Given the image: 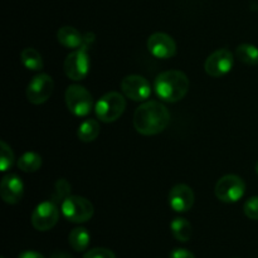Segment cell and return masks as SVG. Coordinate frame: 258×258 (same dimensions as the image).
Returning <instances> with one entry per match:
<instances>
[{
  "label": "cell",
  "instance_id": "ac0fdd59",
  "mask_svg": "<svg viewBox=\"0 0 258 258\" xmlns=\"http://www.w3.org/2000/svg\"><path fill=\"white\" fill-rule=\"evenodd\" d=\"M90 233L86 228L83 227H77V228L72 229L68 237V241H70L71 247L75 249L76 252H82L90 244Z\"/></svg>",
  "mask_w": 258,
  "mask_h": 258
},
{
  "label": "cell",
  "instance_id": "cb8c5ba5",
  "mask_svg": "<svg viewBox=\"0 0 258 258\" xmlns=\"http://www.w3.org/2000/svg\"><path fill=\"white\" fill-rule=\"evenodd\" d=\"M243 212L249 219L258 221V197H252L244 203Z\"/></svg>",
  "mask_w": 258,
  "mask_h": 258
},
{
  "label": "cell",
  "instance_id": "7c38bea8",
  "mask_svg": "<svg viewBox=\"0 0 258 258\" xmlns=\"http://www.w3.org/2000/svg\"><path fill=\"white\" fill-rule=\"evenodd\" d=\"M148 49L159 59H168L176 54V43L166 33H154L148 39Z\"/></svg>",
  "mask_w": 258,
  "mask_h": 258
},
{
  "label": "cell",
  "instance_id": "e0dca14e",
  "mask_svg": "<svg viewBox=\"0 0 258 258\" xmlns=\"http://www.w3.org/2000/svg\"><path fill=\"white\" fill-rule=\"evenodd\" d=\"M17 165L24 173H34L42 166V156L34 151H28L18 159Z\"/></svg>",
  "mask_w": 258,
  "mask_h": 258
},
{
  "label": "cell",
  "instance_id": "f1b7e54d",
  "mask_svg": "<svg viewBox=\"0 0 258 258\" xmlns=\"http://www.w3.org/2000/svg\"><path fill=\"white\" fill-rule=\"evenodd\" d=\"M50 258H72V257H71L68 253H66V252L57 251V252H54L52 256H50Z\"/></svg>",
  "mask_w": 258,
  "mask_h": 258
},
{
  "label": "cell",
  "instance_id": "9c48e42d",
  "mask_svg": "<svg viewBox=\"0 0 258 258\" xmlns=\"http://www.w3.org/2000/svg\"><path fill=\"white\" fill-rule=\"evenodd\" d=\"M87 52L88 50L78 48L67 55L64 60V73L70 80L81 81L88 75L91 62Z\"/></svg>",
  "mask_w": 258,
  "mask_h": 258
},
{
  "label": "cell",
  "instance_id": "7a4b0ae2",
  "mask_svg": "<svg viewBox=\"0 0 258 258\" xmlns=\"http://www.w3.org/2000/svg\"><path fill=\"white\" fill-rule=\"evenodd\" d=\"M156 95L165 102H178L189 91V78L181 71L171 70L160 73L154 82Z\"/></svg>",
  "mask_w": 258,
  "mask_h": 258
},
{
  "label": "cell",
  "instance_id": "277c9868",
  "mask_svg": "<svg viewBox=\"0 0 258 258\" xmlns=\"http://www.w3.org/2000/svg\"><path fill=\"white\" fill-rule=\"evenodd\" d=\"M63 217L72 223H85L93 217V206L88 199L78 196H70L60 206Z\"/></svg>",
  "mask_w": 258,
  "mask_h": 258
},
{
  "label": "cell",
  "instance_id": "9a60e30c",
  "mask_svg": "<svg viewBox=\"0 0 258 258\" xmlns=\"http://www.w3.org/2000/svg\"><path fill=\"white\" fill-rule=\"evenodd\" d=\"M57 39L63 47L78 49L83 43V35L73 27H62L57 32Z\"/></svg>",
  "mask_w": 258,
  "mask_h": 258
},
{
  "label": "cell",
  "instance_id": "5b68a950",
  "mask_svg": "<svg viewBox=\"0 0 258 258\" xmlns=\"http://www.w3.org/2000/svg\"><path fill=\"white\" fill-rule=\"evenodd\" d=\"M66 105L75 116H87L93 106L92 95L87 88L80 85H71L66 91Z\"/></svg>",
  "mask_w": 258,
  "mask_h": 258
},
{
  "label": "cell",
  "instance_id": "ba28073f",
  "mask_svg": "<svg viewBox=\"0 0 258 258\" xmlns=\"http://www.w3.org/2000/svg\"><path fill=\"white\" fill-rule=\"evenodd\" d=\"M59 219V209L54 202H43L38 204L32 213V224L37 231L52 229Z\"/></svg>",
  "mask_w": 258,
  "mask_h": 258
},
{
  "label": "cell",
  "instance_id": "d4e9b609",
  "mask_svg": "<svg viewBox=\"0 0 258 258\" xmlns=\"http://www.w3.org/2000/svg\"><path fill=\"white\" fill-rule=\"evenodd\" d=\"M83 258H116L115 253L107 248H92L83 256Z\"/></svg>",
  "mask_w": 258,
  "mask_h": 258
},
{
  "label": "cell",
  "instance_id": "d6986e66",
  "mask_svg": "<svg viewBox=\"0 0 258 258\" xmlns=\"http://www.w3.org/2000/svg\"><path fill=\"white\" fill-rule=\"evenodd\" d=\"M98 135H100V125L93 118L83 121L77 131L78 139L83 143H91V141L96 140Z\"/></svg>",
  "mask_w": 258,
  "mask_h": 258
},
{
  "label": "cell",
  "instance_id": "f546056e",
  "mask_svg": "<svg viewBox=\"0 0 258 258\" xmlns=\"http://www.w3.org/2000/svg\"><path fill=\"white\" fill-rule=\"evenodd\" d=\"M256 171H257V174H258V163H257V165H256Z\"/></svg>",
  "mask_w": 258,
  "mask_h": 258
},
{
  "label": "cell",
  "instance_id": "3957f363",
  "mask_svg": "<svg viewBox=\"0 0 258 258\" xmlns=\"http://www.w3.org/2000/svg\"><path fill=\"white\" fill-rule=\"evenodd\" d=\"M126 108V101L121 93L108 92L97 101L95 112L102 122L110 123L117 120Z\"/></svg>",
  "mask_w": 258,
  "mask_h": 258
},
{
  "label": "cell",
  "instance_id": "4fadbf2b",
  "mask_svg": "<svg viewBox=\"0 0 258 258\" xmlns=\"http://www.w3.org/2000/svg\"><path fill=\"white\" fill-rule=\"evenodd\" d=\"M24 193V184L15 174H8L0 183V196L8 204H17L22 201Z\"/></svg>",
  "mask_w": 258,
  "mask_h": 258
},
{
  "label": "cell",
  "instance_id": "484cf974",
  "mask_svg": "<svg viewBox=\"0 0 258 258\" xmlns=\"http://www.w3.org/2000/svg\"><path fill=\"white\" fill-rule=\"evenodd\" d=\"M170 258H196L190 251L185 248H175L170 253Z\"/></svg>",
  "mask_w": 258,
  "mask_h": 258
},
{
  "label": "cell",
  "instance_id": "52a82bcc",
  "mask_svg": "<svg viewBox=\"0 0 258 258\" xmlns=\"http://www.w3.org/2000/svg\"><path fill=\"white\" fill-rule=\"evenodd\" d=\"M54 88V81L45 73H39L32 78L27 87V98L33 105H42L50 97Z\"/></svg>",
  "mask_w": 258,
  "mask_h": 258
},
{
  "label": "cell",
  "instance_id": "4dcf8cb0",
  "mask_svg": "<svg viewBox=\"0 0 258 258\" xmlns=\"http://www.w3.org/2000/svg\"><path fill=\"white\" fill-rule=\"evenodd\" d=\"M2 258H4V257H2Z\"/></svg>",
  "mask_w": 258,
  "mask_h": 258
},
{
  "label": "cell",
  "instance_id": "5bb4252c",
  "mask_svg": "<svg viewBox=\"0 0 258 258\" xmlns=\"http://www.w3.org/2000/svg\"><path fill=\"white\" fill-rule=\"evenodd\" d=\"M169 204L178 213L188 212L194 204V193L186 184H176L169 193Z\"/></svg>",
  "mask_w": 258,
  "mask_h": 258
},
{
  "label": "cell",
  "instance_id": "8fae6325",
  "mask_svg": "<svg viewBox=\"0 0 258 258\" xmlns=\"http://www.w3.org/2000/svg\"><path fill=\"white\" fill-rule=\"evenodd\" d=\"M233 62V54L228 49H218L207 58L204 70L211 77L218 78L232 70Z\"/></svg>",
  "mask_w": 258,
  "mask_h": 258
},
{
  "label": "cell",
  "instance_id": "2e32d148",
  "mask_svg": "<svg viewBox=\"0 0 258 258\" xmlns=\"http://www.w3.org/2000/svg\"><path fill=\"white\" fill-rule=\"evenodd\" d=\"M170 231L174 238L179 242H188L191 238L193 228L185 218H174L170 223Z\"/></svg>",
  "mask_w": 258,
  "mask_h": 258
},
{
  "label": "cell",
  "instance_id": "8992f818",
  "mask_svg": "<svg viewBox=\"0 0 258 258\" xmlns=\"http://www.w3.org/2000/svg\"><path fill=\"white\" fill-rule=\"evenodd\" d=\"M244 191H246V184L243 179L234 174L222 176L214 189L217 198L224 203H236L244 196Z\"/></svg>",
  "mask_w": 258,
  "mask_h": 258
},
{
  "label": "cell",
  "instance_id": "4316f807",
  "mask_svg": "<svg viewBox=\"0 0 258 258\" xmlns=\"http://www.w3.org/2000/svg\"><path fill=\"white\" fill-rule=\"evenodd\" d=\"M93 42H95V34L93 33H86L85 35H83V43L82 45H81V48L85 50H88L91 48V45L93 44Z\"/></svg>",
  "mask_w": 258,
  "mask_h": 258
},
{
  "label": "cell",
  "instance_id": "6da1fadb",
  "mask_svg": "<svg viewBox=\"0 0 258 258\" xmlns=\"http://www.w3.org/2000/svg\"><path fill=\"white\" fill-rule=\"evenodd\" d=\"M169 122L170 112L158 101H148L143 103L134 113V127L141 135H158L168 127Z\"/></svg>",
  "mask_w": 258,
  "mask_h": 258
},
{
  "label": "cell",
  "instance_id": "83f0119b",
  "mask_svg": "<svg viewBox=\"0 0 258 258\" xmlns=\"http://www.w3.org/2000/svg\"><path fill=\"white\" fill-rule=\"evenodd\" d=\"M18 258H44V256H42V254L34 251H25L23 253H20Z\"/></svg>",
  "mask_w": 258,
  "mask_h": 258
},
{
  "label": "cell",
  "instance_id": "603a6c76",
  "mask_svg": "<svg viewBox=\"0 0 258 258\" xmlns=\"http://www.w3.org/2000/svg\"><path fill=\"white\" fill-rule=\"evenodd\" d=\"M13 163H14V154L12 148L5 141H0V170H9Z\"/></svg>",
  "mask_w": 258,
  "mask_h": 258
},
{
  "label": "cell",
  "instance_id": "30bf717a",
  "mask_svg": "<svg viewBox=\"0 0 258 258\" xmlns=\"http://www.w3.org/2000/svg\"><path fill=\"white\" fill-rule=\"evenodd\" d=\"M121 91L130 100L141 102L150 97L151 86L146 78L138 75H130L121 81Z\"/></svg>",
  "mask_w": 258,
  "mask_h": 258
},
{
  "label": "cell",
  "instance_id": "44dd1931",
  "mask_svg": "<svg viewBox=\"0 0 258 258\" xmlns=\"http://www.w3.org/2000/svg\"><path fill=\"white\" fill-rule=\"evenodd\" d=\"M236 55L242 63L247 66L258 64V48L253 44L244 43L237 47Z\"/></svg>",
  "mask_w": 258,
  "mask_h": 258
},
{
  "label": "cell",
  "instance_id": "ffe728a7",
  "mask_svg": "<svg viewBox=\"0 0 258 258\" xmlns=\"http://www.w3.org/2000/svg\"><path fill=\"white\" fill-rule=\"evenodd\" d=\"M23 66L29 71H40L43 68V58L34 48H25L20 53Z\"/></svg>",
  "mask_w": 258,
  "mask_h": 258
},
{
  "label": "cell",
  "instance_id": "7402d4cb",
  "mask_svg": "<svg viewBox=\"0 0 258 258\" xmlns=\"http://www.w3.org/2000/svg\"><path fill=\"white\" fill-rule=\"evenodd\" d=\"M71 194V184L66 179H58V181L54 185V191L52 194V202L62 203L66 198H68Z\"/></svg>",
  "mask_w": 258,
  "mask_h": 258
}]
</instances>
